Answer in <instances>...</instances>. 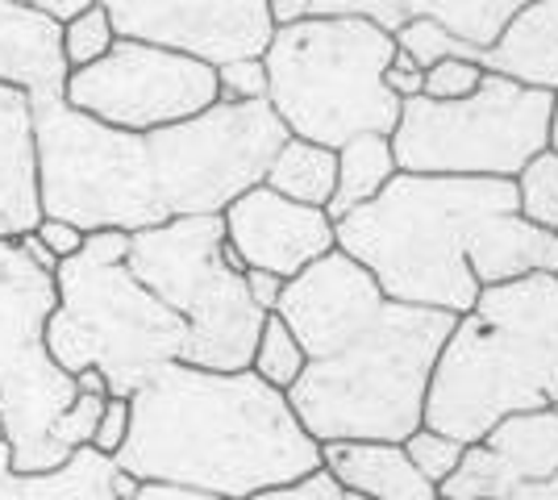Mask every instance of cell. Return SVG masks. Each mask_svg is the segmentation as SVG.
Segmentation results:
<instances>
[{
	"instance_id": "1",
	"label": "cell",
	"mask_w": 558,
	"mask_h": 500,
	"mask_svg": "<svg viewBox=\"0 0 558 500\" xmlns=\"http://www.w3.org/2000/svg\"><path fill=\"white\" fill-rule=\"evenodd\" d=\"M288 130L267 100L226 105L187 121L130 134L68 109L34 105L43 217L80 234H142L180 217H221L242 192L263 184Z\"/></svg>"
},
{
	"instance_id": "2",
	"label": "cell",
	"mask_w": 558,
	"mask_h": 500,
	"mask_svg": "<svg viewBox=\"0 0 558 500\" xmlns=\"http://www.w3.org/2000/svg\"><path fill=\"white\" fill-rule=\"evenodd\" d=\"M276 313L304 351L283 397L313 442H404L421 426L450 313L384 296L342 251L288 280Z\"/></svg>"
},
{
	"instance_id": "3",
	"label": "cell",
	"mask_w": 558,
	"mask_h": 500,
	"mask_svg": "<svg viewBox=\"0 0 558 500\" xmlns=\"http://www.w3.org/2000/svg\"><path fill=\"white\" fill-rule=\"evenodd\" d=\"M333 239L384 296L450 317L488 284L558 271V234L517 214L512 180L400 171L372 205L333 221Z\"/></svg>"
},
{
	"instance_id": "4",
	"label": "cell",
	"mask_w": 558,
	"mask_h": 500,
	"mask_svg": "<svg viewBox=\"0 0 558 500\" xmlns=\"http://www.w3.org/2000/svg\"><path fill=\"white\" fill-rule=\"evenodd\" d=\"M138 484H184L251 500L322 467L288 397L255 371H205L167 363L130 397V434L113 454Z\"/></svg>"
},
{
	"instance_id": "5",
	"label": "cell",
	"mask_w": 558,
	"mask_h": 500,
	"mask_svg": "<svg viewBox=\"0 0 558 500\" xmlns=\"http://www.w3.org/2000/svg\"><path fill=\"white\" fill-rule=\"evenodd\" d=\"M534 408H558V280L546 271L488 284L454 317L421 426L471 447L496 422Z\"/></svg>"
},
{
	"instance_id": "6",
	"label": "cell",
	"mask_w": 558,
	"mask_h": 500,
	"mask_svg": "<svg viewBox=\"0 0 558 500\" xmlns=\"http://www.w3.org/2000/svg\"><path fill=\"white\" fill-rule=\"evenodd\" d=\"M392 34L359 17H304L276 25L263 50L267 105L292 138L347 146L359 134L392 138L400 100L384 88Z\"/></svg>"
},
{
	"instance_id": "7",
	"label": "cell",
	"mask_w": 558,
	"mask_h": 500,
	"mask_svg": "<svg viewBox=\"0 0 558 500\" xmlns=\"http://www.w3.org/2000/svg\"><path fill=\"white\" fill-rule=\"evenodd\" d=\"M187 330L125 263L71 255L54 267L47 351L68 371H100L109 397H134L167 363H180Z\"/></svg>"
},
{
	"instance_id": "8",
	"label": "cell",
	"mask_w": 558,
	"mask_h": 500,
	"mask_svg": "<svg viewBox=\"0 0 558 500\" xmlns=\"http://www.w3.org/2000/svg\"><path fill=\"white\" fill-rule=\"evenodd\" d=\"M125 267L184 321L187 367L251 371L267 313L246 292V267L226 246L221 217H180L130 239Z\"/></svg>"
},
{
	"instance_id": "9",
	"label": "cell",
	"mask_w": 558,
	"mask_h": 500,
	"mask_svg": "<svg viewBox=\"0 0 558 500\" xmlns=\"http://www.w3.org/2000/svg\"><path fill=\"white\" fill-rule=\"evenodd\" d=\"M555 93L521 88L484 72L463 100H404L392 130V155L404 175L512 180L534 155L550 150Z\"/></svg>"
},
{
	"instance_id": "10",
	"label": "cell",
	"mask_w": 558,
	"mask_h": 500,
	"mask_svg": "<svg viewBox=\"0 0 558 500\" xmlns=\"http://www.w3.org/2000/svg\"><path fill=\"white\" fill-rule=\"evenodd\" d=\"M50 313L54 271L34 267L22 242H0V429L22 476H47L71 459L59 422L75 401V376L47 351Z\"/></svg>"
},
{
	"instance_id": "11",
	"label": "cell",
	"mask_w": 558,
	"mask_h": 500,
	"mask_svg": "<svg viewBox=\"0 0 558 500\" xmlns=\"http://www.w3.org/2000/svg\"><path fill=\"white\" fill-rule=\"evenodd\" d=\"M217 100V68L180 50L125 38H117L113 50L93 68L71 72L63 88L68 109L130 134H150L196 118Z\"/></svg>"
},
{
	"instance_id": "12",
	"label": "cell",
	"mask_w": 558,
	"mask_h": 500,
	"mask_svg": "<svg viewBox=\"0 0 558 500\" xmlns=\"http://www.w3.org/2000/svg\"><path fill=\"white\" fill-rule=\"evenodd\" d=\"M54 22H68L80 9H105L117 38L150 42L192 54L209 68L230 59H255L267 50L276 22L267 0H29Z\"/></svg>"
},
{
	"instance_id": "13",
	"label": "cell",
	"mask_w": 558,
	"mask_h": 500,
	"mask_svg": "<svg viewBox=\"0 0 558 500\" xmlns=\"http://www.w3.org/2000/svg\"><path fill=\"white\" fill-rule=\"evenodd\" d=\"M221 225H226V246L242 259L246 271H271L283 284L308 271L317 259H326L329 251H338L326 209L296 205L267 184L242 192L221 214Z\"/></svg>"
},
{
	"instance_id": "14",
	"label": "cell",
	"mask_w": 558,
	"mask_h": 500,
	"mask_svg": "<svg viewBox=\"0 0 558 500\" xmlns=\"http://www.w3.org/2000/svg\"><path fill=\"white\" fill-rule=\"evenodd\" d=\"M558 476V408L512 413L471 442L454 476L438 484L442 500H509L517 488Z\"/></svg>"
},
{
	"instance_id": "15",
	"label": "cell",
	"mask_w": 558,
	"mask_h": 500,
	"mask_svg": "<svg viewBox=\"0 0 558 500\" xmlns=\"http://www.w3.org/2000/svg\"><path fill=\"white\" fill-rule=\"evenodd\" d=\"M63 22L29 0H0V88L22 93L29 105L63 100L68 88Z\"/></svg>"
},
{
	"instance_id": "16",
	"label": "cell",
	"mask_w": 558,
	"mask_h": 500,
	"mask_svg": "<svg viewBox=\"0 0 558 500\" xmlns=\"http://www.w3.org/2000/svg\"><path fill=\"white\" fill-rule=\"evenodd\" d=\"M43 221L38 200V150L34 105L13 88H0V242H22Z\"/></svg>"
},
{
	"instance_id": "17",
	"label": "cell",
	"mask_w": 558,
	"mask_h": 500,
	"mask_svg": "<svg viewBox=\"0 0 558 500\" xmlns=\"http://www.w3.org/2000/svg\"><path fill=\"white\" fill-rule=\"evenodd\" d=\"M322 467L363 500H442L400 442H326Z\"/></svg>"
},
{
	"instance_id": "18",
	"label": "cell",
	"mask_w": 558,
	"mask_h": 500,
	"mask_svg": "<svg viewBox=\"0 0 558 500\" xmlns=\"http://www.w3.org/2000/svg\"><path fill=\"white\" fill-rule=\"evenodd\" d=\"M484 72L521 88L558 93V0H534L484 50Z\"/></svg>"
},
{
	"instance_id": "19",
	"label": "cell",
	"mask_w": 558,
	"mask_h": 500,
	"mask_svg": "<svg viewBox=\"0 0 558 500\" xmlns=\"http://www.w3.org/2000/svg\"><path fill=\"white\" fill-rule=\"evenodd\" d=\"M0 500H121L117 497V463L93 447L75 451L47 476H22L9 463V447L0 438Z\"/></svg>"
},
{
	"instance_id": "20",
	"label": "cell",
	"mask_w": 558,
	"mask_h": 500,
	"mask_svg": "<svg viewBox=\"0 0 558 500\" xmlns=\"http://www.w3.org/2000/svg\"><path fill=\"white\" fill-rule=\"evenodd\" d=\"M400 175L392 155V138L384 134H359L347 146H338V184L329 196V221H342L347 214L372 205L379 192Z\"/></svg>"
},
{
	"instance_id": "21",
	"label": "cell",
	"mask_w": 558,
	"mask_h": 500,
	"mask_svg": "<svg viewBox=\"0 0 558 500\" xmlns=\"http://www.w3.org/2000/svg\"><path fill=\"white\" fill-rule=\"evenodd\" d=\"M263 184L296 205H313V209H326L333 184H338V150L317 143H304V138H283V146L276 150V159L267 163Z\"/></svg>"
},
{
	"instance_id": "22",
	"label": "cell",
	"mask_w": 558,
	"mask_h": 500,
	"mask_svg": "<svg viewBox=\"0 0 558 500\" xmlns=\"http://www.w3.org/2000/svg\"><path fill=\"white\" fill-rule=\"evenodd\" d=\"M534 0H434V13L446 29H454L471 47L488 50L496 34L512 22V13H521Z\"/></svg>"
},
{
	"instance_id": "23",
	"label": "cell",
	"mask_w": 558,
	"mask_h": 500,
	"mask_svg": "<svg viewBox=\"0 0 558 500\" xmlns=\"http://www.w3.org/2000/svg\"><path fill=\"white\" fill-rule=\"evenodd\" d=\"M517 214L537 230L558 234V150H542L512 175Z\"/></svg>"
},
{
	"instance_id": "24",
	"label": "cell",
	"mask_w": 558,
	"mask_h": 500,
	"mask_svg": "<svg viewBox=\"0 0 558 500\" xmlns=\"http://www.w3.org/2000/svg\"><path fill=\"white\" fill-rule=\"evenodd\" d=\"M251 371H255L263 383L279 388V392H288L292 383L301 380L304 351H301V342H296V333L288 330V321H283L279 313H267V321H263V330H258Z\"/></svg>"
},
{
	"instance_id": "25",
	"label": "cell",
	"mask_w": 558,
	"mask_h": 500,
	"mask_svg": "<svg viewBox=\"0 0 558 500\" xmlns=\"http://www.w3.org/2000/svg\"><path fill=\"white\" fill-rule=\"evenodd\" d=\"M392 42H396V50H404V54L417 63L421 72H429V68L442 63V59H475V63H484V50L471 47L454 29H446L438 17H417V22H409Z\"/></svg>"
},
{
	"instance_id": "26",
	"label": "cell",
	"mask_w": 558,
	"mask_h": 500,
	"mask_svg": "<svg viewBox=\"0 0 558 500\" xmlns=\"http://www.w3.org/2000/svg\"><path fill=\"white\" fill-rule=\"evenodd\" d=\"M429 13H434V0H317L308 17H359L396 38L409 22Z\"/></svg>"
},
{
	"instance_id": "27",
	"label": "cell",
	"mask_w": 558,
	"mask_h": 500,
	"mask_svg": "<svg viewBox=\"0 0 558 500\" xmlns=\"http://www.w3.org/2000/svg\"><path fill=\"white\" fill-rule=\"evenodd\" d=\"M117 42V29L113 22L105 17V9H80L75 17L63 22V59H68V72H84L93 68L96 59H105Z\"/></svg>"
},
{
	"instance_id": "28",
	"label": "cell",
	"mask_w": 558,
	"mask_h": 500,
	"mask_svg": "<svg viewBox=\"0 0 558 500\" xmlns=\"http://www.w3.org/2000/svg\"><path fill=\"white\" fill-rule=\"evenodd\" d=\"M400 447H404V454L413 459V467H417L434 488L454 476V467H459V459H463V451H466L459 438L438 434V429H429V426H417Z\"/></svg>"
},
{
	"instance_id": "29",
	"label": "cell",
	"mask_w": 558,
	"mask_h": 500,
	"mask_svg": "<svg viewBox=\"0 0 558 500\" xmlns=\"http://www.w3.org/2000/svg\"><path fill=\"white\" fill-rule=\"evenodd\" d=\"M217 96H221L226 105H255V100H267V68H263V54L221 63V68H217Z\"/></svg>"
},
{
	"instance_id": "30",
	"label": "cell",
	"mask_w": 558,
	"mask_h": 500,
	"mask_svg": "<svg viewBox=\"0 0 558 500\" xmlns=\"http://www.w3.org/2000/svg\"><path fill=\"white\" fill-rule=\"evenodd\" d=\"M484 80V63L475 59H442L425 72V100H463L480 88Z\"/></svg>"
},
{
	"instance_id": "31",
	"label": "cell",
	"mask_w": 558,
	"mask_h": 500,
	"mask_svg": "<svg viewBox=\"0 0 558 500\" xmlns=\"http://www.w3.org/2000/svg\"><path fill=\"white\" fill-rule=\"evenodd\" d=\"M251 500H363L347 492L338 479L329 476L326 467H317V472H308V476L292 479V484H279V488H267V492H258Z\"/></svg>"
},
{
	"instance_id": "32",
	"label": "cell",
	"mask_w": 558,
	"mask_h": 500,
	"mask_svg": "<svg viewBox=\"0 0 558 500\" xmlns=\"http://www.w3.org/2000/svg\"><path fill=\"white\" fill-rule=\"evenodd\" d=\"M125 434H130V401H125V397H109L100 422H96L93 451L105 454V459H113V454L125 447Z\"/></svg>"
},
{
	"instance_id": "33",
	"label": "cell",
	"mask_w": 558,
	"mask_h": 500,
	"mask_svg": "<svg viewBox=\"0 0 558 500\" xmlns=\"http://www.w3.org/2000/svg\"><path fill=\"white\" fill-rule=\"evenodd\" d=\"M384 88H388L400 105H404V100H417V96L425 93V72H421L404 50H396L392 59H388V68H384Z\"/></svg>"
},
{
	"instance_id": "34",
	"label": "cell",
	"mask_w": 558,
	"mask_h": 500,
	"mask_svg": "<svg viewBox=\"0 0 558 500\" xmlns=\"http://www.w3.org/2000/svg\"><path fill=\"white\" fill-rule=\"evenodd\" d=\"M34 242H38V246H47L59 263L84 251V234H80L75 225H68V221H54V217H43V221L34 225Z\"/></svg>"
},
{
	"instance_id": "35",
	"label": "cell",
	"mask_w": 558,
	"mask_h": 500,
	"mask_svg": "<svg viewBox=\"0 0 558 500\" xmlns=\"http://www.w3.org/2000/svg\"><path fill=\"white\" fill-rule=\"evenodd\" d=\"M246 292L263 313H276L279 292H283V280L271 276V271H246Z\"/></svg>"
},
{
	"instance_id": "36",
	"label": "cell",
	"mask_w": 558,
	"mask_h": 500,
	"mask_svg": "<svg viewBox=\"0 0 558 500\" xmlns=\"http://www.w3.org/2000/svg\"><path fill=\"white\" fill-rule=\"evenodd\" d=\"M130 500H226V497H213V492H201V488H184V484H138Z\"/></svg>"
},
{
	"instance_id": "37",
	"label": "cell",
	"mask_w": 558,
	"mask_h": 500,
	"mask_svg": "<svg viewBox=\"0 0 558 500\" xmlns=\"http://www.w3.org/2000/svg\"><path fill=\"white\" fill-rule=\"evenodd\" d=\"M313 4L317 0H267V13H271L276 25H292V22H304L313 13Z\"/></svg>"
},
{
	"instance_id": "38",
	"label": "cell",
	"mask_w": 558,
	"mask_h": 500,
	"mask_svg": "<svg viewBox=\"0 0 558 500\" xmlns=\"http://www.w3.org/2000/svg\"><path fill=\"white\" fill-rule=\"evenodd\" d=\"M509 500H558V476L537 479V484H525V488H517Z\"/></svg>"
},
{
	"instance_id": "39",
	"label": "cell",
	"mask_w": 558,
	"mask_h": 500,
	"mask_svg": "<svg viewBox=\"0 0 558 500\" xmlns=\"http://www.w3.org/2000/svg\"><path fill=\"white\" fill-rule=\"evenodd\" d=\"M550 150H558V93H555V109H550Z\"/></svg>"
},
{
	"instance_id": "40",
	"label": "cell",
	"mask_w": 558,
	"mask_h": 500,
	"mask_svg": "<svg viewBox=\"0 0 558 500\" xmlns=\"http://www.w3.org/2000/svg\"><path fill=\"white\" fill-rule=\"evenodd\" d=\"M555 280H558V271H555Z\"/></svg>"
}]
</instances>
